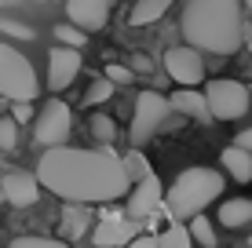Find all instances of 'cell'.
Listing matches in <instances>:
<instances>
[{
    "instance_id": "4",
    "label": "cell",
    "mask_w": 252,
    "mask_h": 248,
    "mask_svg": "<svg viewBox=\"0 0 252 248\" xmlns=\"http://www.w3.org/2000/svg\"><path fill=\"white\" fill-rule=\"evenodd\" d=\"M40 91L37 70L19 48L0 44V95L11 102H33Z\"/></svg>"
},
{
    "instance_id": "32",
    "label": "cell",
    "mask_w": 252,
    "mask_h": 248,
    "mask_svg": "<svg viewBox=\"0 0 252 248\" xmlns=\"http://www.w3.org/2000/svg\"><path fill=\"white\" fill-rule=\"evenodd\" d=\"M245 44H249V51H252V33H249V40H245Z\"/></svg>"
},
{
    "instance_id": "33",
    "label": "cell",
    "mask_w": 252,
    "mask_h": 248,
    "mask_svg": "<svg viewBox=\"0 0 252 248\" xmlns=\"http://www.w3.org/2000/svg\"><path fill=\"white\" fill-rule=\"evenodd\" d=\"M245 4H249V7H252V0H245Z\"/></svg>"
},
{
    "instance_id": "5",
    "label": "cell",
    "mask_w": 252,
    "mask_h": 248,
    "mask_svg": "<svg viewBox=\"0 0 252 248\" xmlns=\"http://www.w3.org/2000/svg\"><path fill=\"white\" fill-rule=\"evenodd\" d=\"M205 102H208L212 121H238V117L249 113V91H245V84L227 81V77L205 84Z\"/></svg>"
},
{
    "instance_id": "6",
    "label": "cell",
    "mask_w": 252,
    "mask_h": 248,
    "mask_svg": "<svg viewBox=\"0 0 252 248\" xmlns=\"http://www.w3.org/2000/svg\"><path fill=\"white\" fill-rule=\"evenodd\" d=\"M69 132H73V113H69V106L63 99H51L48 106L37 113V121H33V142L44 146V150L66 146Z\"/></svg>"
},
{
    "instance_id": "22",
    "label": "cell",
    "mask_w": 252,
    "mask_h": 248,
    "mask_svg": "<svg viewBox=\"0 0 252 248\" xmlns=\"http://www.w3.org/2000/svg\"><path fill=\"white\" fill-rule=\"evenodd\" d=\"M92 139L99 142L102 150L117 139V124H114V117H110V113H95L92 117Z\"/></svg>"
},
{
    "instance_id": "23",
    "label": "cell",
    "mask_w": 252,
    "mask_h": 248,
    "mask_svg": "<svg viewBox=\"0 0 252 248\" xmlns=\"http://www.w3.org/2000/svg\"><path fill=\"white\" fill-rule=\"evenodd\" d=\"M55 40H59V48H73V51H84V44H88V33H81L77 26H55Z\"/></svg>"
},
{
    "instance_id": "24",
    "label": "cell",
    "mask_w": 252,
    "mask_h": 248,
    "mask_svg": "<svg viewBox=\"0 0 252 248\" xmlns=\"http://www.w3.org/2000/svg\"><path fill=\"white\" fill-rule=\"evenodd\" d=\"M0 150L4 153L19 150V124H15L11 117H0Z\"/></svg>"
},
{
    "instance_id": "1",
    "label": "cell",
    "mask_w": 252,
    "mask_h": 248,
    "mask_svg": "<svg viewBox=\"0 0 252 248\" xmlns=\"http://www.w3.org/2000/svg\"><path fill=\"white\" fill-rule=\"evenodd\" d=\"M33 175L55 197L69 204H84V208L102 201H121L132 190L114 150H73V146L44 150Z\"/></svg>"
},
{
    "instance_id": "13",
    "label": "cell",
    "mask_w": 252,
    "mask_h": 248,
    "mask_svg": "<svg viewBox=\"0 0 252 248\" xmlns=\"http://www.w3.org/2000/svg\"><path fill=\"white\" fill-rule=\"evenodd\" d=\"M0 201L15 204V208H30L40 201V183L33 172H7L0 179Z\"/></svg>"
},
{
    "instance_id": "15",
    "label": "cell",
    "mask_w": 252,
    "mask_h": 248,
    "mask_svg": "<svg viewBox=\"0 0 252 248\" xmlns=\"http://www.w3.org/2000/svg\"><path fill=\"white\" fill-rule=\"evenodd\" d=\"M220 165L234 183H252V153L241 146H227L220 153Z\"/></svg>"
},
{
    "instance_id": "10",
    "label": "cell",
    "mask_w": 252,
    "mask_h": 248,
    "mask_svg": "<svg viewBox=\"0 0 252 248\" xmlns=\"http://www.w3.org/2000/svg\"><path fill=\"white\" fill-rule=\"evenodd\" d=\"M161 204H164V186H161L158 175H150V179H143L139 186L128 190V212H125V216L135 219V223H143V219L158 216Z\"/></svg>"
},
{
    "instance_id": "16",
    "label": "cell",
    "mask_w": 252,
    "mask_h": 248,
    "mask_svg": "<svg viewBox=\"0 0 252 248\" xmlns=\"http://www.w3.org/2000/svg\"><path fill=\"white\" fill-rule=\"evenodd\" d=\"M220 223L227 230H241L252 223V197H230L220 204Z\"/></svg>"
},
{
    "instance_id": "11",
    "label": "cell",
    "mask_w": 252,
    "mask_h": 248,
    "mask_svg": "<svg viewBox=\"0 0 252 248\" xmlns=\"http://www.w3.org/2000/svg\"><path fill=\"white\" fill-rule=\"evenodd\" d=\"M114 0H66V19L81 33H99L110 22Z\"/></svg>"
},
{
    "instance_id": "26",
    "label": "cell",
    "mask_w": 252,
    "mask_h": 248,
    "mask_svg": "<svg viewBox=\"0 0 252 248\" xmlns=\"http://www.w3.org/2000/svg\"><path fill=\"white\" fill-rule=\"evenodd\" d=\"M0 33H7V37H15V40H33L37 37V29L19 22V19H0Z\"/></svg>"
},
{
    "instance_id": "3",
    "label": "cell",
    "mask_w": 252,
    "mask_h": 248,
    "mask_svg": "<svg viewBox=\"0 0 252 248\" xmlns=\"http://www.w3.org/2000/svg\"><path fill=\"white\" fill-rule=\"evenodd\" d=\"M220 193H223V172L194 165L179 172V179L168 186L161 212L168 216V223H190L194 216H205V208L220 201Z\"/></svg>"
},
{
    "instance_id": "8",
    "label": "cell",
    "mask_w": 252,
    "mask_h": 248,
    "mask_svg": "<svg viewBox=\"0 0 252 248\" xmlns=\"http://www.w3.org/2000/svg\"><path fill=\"white\" fill-rule=\"evenodd\" d=\"M164 73L172 77L176 84L183 88H197L205 81V62H201V51L179 44V48H168L164 51Z\"/></svg>"
},
{
    "instance_id": "30",
    "label": "cell",
    "mask_w": 252,
    "mask_h": 248,
    "mask_svg": "<svg viewBox=\"0 0 252 248\" xmlns=\"http://www.w3.org/2000/svg\"><path fill=\"white\" fill-rule=\"evenodd\" d=\"M128 248H158V234H139Z\"/></svg>"
},
{
    "instance_id": "25",
    "label": "cell",
    "mask_w": 252,
    "mask_h": 248,
    "mask_svg": "<svg viewBox=\"0 0 252 248\" xmlns=\"http://www.w3.org/2000/svg\"><path fill=\"white\" fill-rule=\"evenodd\" d=\"M110 95H114V84H110L106 77H99V81L88 88V95H84V106H102Z\"/></svg>"
},
{
    "instance_id": "29",
    "label": "cell",
    "mask_w": 252,
    "mask_h": 248,
    "mask_svg": "<svg viewBox=\"0 0 252 248\" xmlns=\"http://www.w3.org/2000/svg\"><path fill=\"white\" fill-rule=\"evenodd\" d=\"M11 121H15V124L33 121V102H11Z\"/></svg>"
},
{
    "instance_id": "21",
    "label": "cell",
    "mask_w": 252,
    "mask_h": 248,
    "mask_svg": "<svg viewBox=\"0 0 252 248\" xmlns=\"http://www.w3.org/2000/svg\"><path fill=\"white\" fill-rule=\"evenodd\" d=\"M158 248H194V241H190V234H187L183 223H168L158 234Z\"/></svg>"
},
{
    "instance_id": "28",
    "label": "cell",
    "mask_w": 252,
    "mask_h": 248,
    "mask_svg": "<svg viewBox=\"0 0 252 248\" xmlns=\"http://www.w3.org/2000/svg\"><path fill=\"white\" fill-rule=\"evenodd\" d=\"M102 77H106L114 88H117V84H132V70H125V66H114V62H106V73H102Z\"/></svg>"
},
{
    "instance_id": "27",
    "label": "cell",
    "mask_w": 252,
    "mask_h": 248,
    "mask_svg": "<svg viewBox=\"0 0 252 248\" xmlns=\"http://www.w3.org/2000/svg\"><path fill=\"white\" fill-rule=\"evenodd\" d=\"M7 248H69V245L59 237H15Z\"/></svg>"
},
{
    "instance_id": "34",
    "label": "cell",
    "mask_w": 252,
    "mask_h": 248,
    "mask_svg": "<svg viewBox=\"0 0 252 248\" xmlns=\"http://www.w3.org/2000/svg\"><path fill=\"white\" fill-rule=\"evenodd\" d=\"M249 248H252V237H249Z\"/></svg>"
},
{
    "instance_id": "12",
    "label": "cell",
    "mask_w": 252,
    "mask_h": 248,
    "mask_svg": "<svg viewBox=\"0 0 252 248\" xmlns=\"http://www.w3.org/2000/svg\"><path fill=\"white\" fill-rule=\"evenodd\" d=\"M81 66H84L81 51L55 44V48L48 51V88L51 91H66L69 84H73V77L81 73Z\"/></svg>"
},
{
    "instance_id": "9",
    "label": "cell",
    "mask_w": 252,
    "mask_h": 248,
    "mask_svg": "<svg viewBox=\"0 0 252 248\" xmlns=\"http://www.w3.org/2000/svg\"><path fill=\"white\" fill-rule=\"evenodd\" d=\"M135 237H139V223H135V219L117 216V212H110V208H102L99 226L92 230L95 248H128Z\"/></svg>"
},
{
    "instance_id": "14",
    "label": "cell",
    "mask_w": 252,
    "mask_h": 248,
    "mask_svg": "<svg viewBox=\"0 0 252 248\" xmlns=\"http://www.w3.org/2000/svg\"><path fill=\"white\" fill-rule=\"evenodd\" d=\"M168 106L176 110V113H183V117H197L201 124L212 121V113H208V102H205V91H197V88H179V91H172Z\"/></svg>"
},
{
    "instance_id": "19",
    "label": "cell",
    "mask_w": 252,
    "mask_h": 248,
    "mask_svg": "<svg viewBox=\"0 0 252 248\" xmlns=\"http://www.w3.org/2000/svg\"><path fill=\"white\" fill-rule=\"evenodd\" d=\"M88 208L84 204H66V212H63V234L73 241V237H81L84 230H88Z\"/></svg>"
},
{
    "instance_id": "20",
    "label": "cell",
    "mask_w": 252,
    "mask_h": 248,
    "mask_svg": "<svg viewBox=\"0 0 252 248\" xmlns=\"http://www.w3.org/2000/svg\"><path fill=\"white\" fill-rule=\"evenodd\" d=\"M187 234H190V241L201 245V248H216V241H220V237H216V226H212V219H208V216H194V219L187 223Z\"/></svg>"
},
{
    "instance_id": "18",
    "label": "cell",
    "mask_w": 252,
    "mask_h": 248,
    "mask_svg": "<svg viewBox=\"0 0 252 248\" xmlns=\"http://www.w3.org/2000/svg\"><path fill=\"white\" fill-rule=\"evenodd\" d=\"M121 168H125V175H128V183H132V186H139L143 179L154 175V168H150V161H146L143 150H128L125 157H121Z\"/></svg>"
},
{
    "instance_id": "2",
    "label": "cell",
    "mask_w": 252,
    "mask_h": 248,
    "mask_svg": "<svg viewBox=\"0 0 252 248\" xmlns=\"http://www.w3.org/2000/svg\"><path fill=\"white\" fill-rule=\"evenodd\" d=\"M183 37L187 48L212 51V55H234L245 40L238 0H187L183 7Z\"/></svg>"
},
{
    "instance_id": "7",
    "label": "cell",
    "mask_w": 252,
    "mask_h": 248,
    "mask_svg": "<svg viewBox=\"0 0 252 248\" xmlns=\"http://www.w3.org/2000/svg\"><path fill=\"white\" fill-rule=\"evenodd\" d=\"M168 113H172V106H168L164 95H158V91H139L135 113H132V132H128L132 142H135V150L161 132V124L168 121Z\"/></svg>"
},
{
    "instance_id": "31",
    "label": "cell",
    "mask_w": 252,
    "mask_h": 248,
    "mask_svg": "<svg viewBox=\"0 0 252 248\" xmlns=\"http://www.w3.org/2000/svg\"><path fill=\"white\" fill-rule=\"evenodd\" d=\"M234 146H241V150H249V153H252V128H245V132H238Z\"/></svg>"
},
{
    "instance_id": "17",
    "label": "cell",
    "mask_w": 252,
    "mask_h": 248,
    "mask_svg": "<svg viewBox=\"0 0 252 248\" xmlns=\"http://www.w3.org/2000/svg\"><path fill=\"white\" fill-rule=\"evenodd\" d=\"M172 4H176V0H135L128 22H132V26H150V22H158Z\"/></svg>"
}]
</instances>
